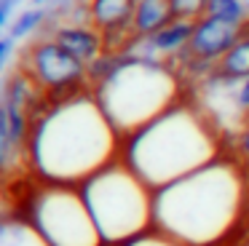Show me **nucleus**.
Returning a JSON list of instances; mask_svg holds the SVG:
<instances>
[{
  "label": "nucleus",
  "mask_w": 249,
  "mask_h": 246,
  "mask_svg": "<svg viewBox=\"0 0 249 246\" xmlns=\"http://www.w3.org/2000/svg\"><path fill=\"white\" fill-rule=\"evenodd\" d=\"M118 131L102 112L97 96L70 91L30 128L27 147L38 171L54 185L86 182L113 163Z\"/></svg>",
  "instance_id": "1"
},
{
  "label": "nucleus",
  "mask_w": 249,
  "mask_h": 246,
  "mask_svg": "<svg viewBox=\"0 0 249 246\" xmlns=\"http://www.w3.org/2000/svg\"><path fill=\"white\" fill-rule=\"evenodd\" d=\"M217 160V139L204 112L174 105L126 137V166L145 185L166 187Z\"/></svg>",
  "instance_id": "2"
},
{
  "label": "nucleus",
  "mask_w": 249,
  "mask_h": 246,
  "mask_svg": "<svg viewBox=\"0 0 249 246\" xmlns=\"http://www.w3.org/2000/svg\"><path fill=\"white\" fill-rule=\"evenodd\" d=\"M241 179L220 160L161 187L153 195V219L169 235L188 244L220 238L236 217Z\"/></svg>",
  "instance_id": "3"
},
{
  "label": "nucleus",
  "mask_w": 249,
  "mask_h": 246,
  "mask_svg": "<svg viewBox=\"0 0 249 246\" xmlns=\"http://www.w3.org/2000/svg\"><path fill=\"white\" fill-rule=\"evenodd\" d=\"M177 78L166 64L126 53H118L107 78L94 86V96L121 139L177 105Z\"/></svg>",
  "instance_id": "4"
},
{
  "label": "nucleus",
  "mask_w": 249,
  "mask_h": 246,
  "mask_svg": "<svg viewBox=\"0 0 249 246\" xmlns=\"http://www.w3.org/2000/svg\"><path fill=\"white\" fill-rule=\"evenodd\" d=\"M83 201L102 241L134 238L153 214L147 187L129 166L110 163L83 182Z\"/></svg>",
  "instance_id": "5"
},
{
  "label": "nucleus",
  "mask_w": 249,
  "mask_h": 246,
  "mask_svg": "<svg viewBox=\"0 0 249 246\" xmlns=\"http://www.w3.org/2000/svg\"><path fill=\"white\" fill-rule=\"evenodd\" d=\"M33 219L49 246H97L102 241L83 195L62 185L49 187L35 198Z\"/></svg>",
  "instance_id": "6"
},
{
  "label": "nucleus",
  "mask_w": 249,
  "mask_h": 246,
  "mask_svg": "<svg viewBox=\"0 0 249 246\" xmlns=\"http://www.w3.org/2000/svg\"><path fill=\"white\" fill-rule=\"evenodd\" d=\"M30 62V78L38 86L54 91V94H70L83 86V80H89V67L75 59L70 51L59 46L56 40H46L30 48L27 53Z\"/></svg>",
  "instance_id": "7"
},
{
  "label": "nucleus",
  "mask_w": 249,
  "mask_h": 246,
  "mask_svg": "<svg viewBox=\"0 0 249 246\" xmlns=\"http://www.w3.org/2000/svg\"><path fill=\"white\" fill-rule=\"evenodd\" d=\"M244 32H247V24H231L217 16H201L193 24L188 53L209 64H217L244 37Z\"/></svg>",
  "instance_id": "8"
},
{
  "label": "nucleus",
  "mask_w": 249,
  "mask_h": 246,
  "mask_svg": "<svg viewBox=\"0 0 249 246\" xmlns=\"http://www.w3.org/2000/svg\"><path fill=\"white\" fill-rule=\"evenodd\" d=\"M134 8L137 0H89V19L107 40L110 35H118V32H131Z\"/></svg>",
  "instance_id": "9"
},
{
  "label": "nucleus",
  "mask_w": 249,
  "mask_h": 246,
  "mask_svg": "<svg viewBox=\"0 0 249 246\" xmlns=\"http://www.w3.org/2000/svg\"><path fill=\"white\" fill-rule=\"evenodd\" d=\"M54 40L65 51H70L75 59H81L86 67L94 59L102 56V51H107L105 48V35L99 30H91V27H62V30H56Z\"/></svg>",
  "instance_id": "10"
},
{
  "label": "nucleus",
  "mask_w": 249,
  "mask_h": 246,
  "mask_svg": "<svg viewBox=\"0 0 249 246\" xmlns=\"http://www.w3.org/2000/svg\"><path fill=\"white\" fill-rule=\"evenodd\" d=\"M172 19L174 16L172 8H169V0H137L131 32H134V37H150L161 27H166Z\"/></svg>",
  "instance_id": "11"
},
{
  "label": "nucleus",
  "mask_w": 249,
  "mask_h": 246,
  "mask_svg": "<svg viewBox=\"0 0 249 246\" xmlns=\"http://www.w3.org/2000/svg\"><path fill=\"white\" fill-rule=\"evenodd\" d=\"M193 24L196 21H188V19H172L166 27L156 32V35L145 37L150 51L156 53H177V51H185L190 43V35H193Z\"/></svg>",
  "instance_id": "12"
},
{
  "label": "nucleus",
  "mask_w": 249,
  "mask_h": 246,
  "mask_svg": "<svg viewBox=\"0 0 249 246\" xmlns=\"http://www.w3.org/2000/svg\"><path fill=\"white\" fill-rule=\"evenodd\" d=\"M214 75L220 80H244L249 75V32L214 64Z\"/></svg>",
  "instance_id": "13"
},
{
  "label": "nucleus",
  "mask_w": 249,
  "mask_h": 246,
  "mask_svg": "<svg viewBox=\"0 0 249 246\" xmlns=\"http://www.w3.org/2000/svg\"><path fill=\"white\" fill-rule=\"evenodd\" d=\"M206 16H217L231 24H247V3L244 0H209Z\"/></svg>",
  "instance_id": "14"
},
{
  "label": "nucleus",
  "mask_w": 249,
  "mask_h": 246,
  "mask_svg": "<svg viewBox=\"0 0 249 246\" xmlns=\"http://www.w3.org/2000/svg\"><path fill=\"white\" fill-rule=\"evenodd\" d=\"M19 150L11 139V128H8V110L6 105H0V171H8L17 160Z\"/></svg>",
  "instance_id": "15"
},
{
  "label": "nucleus",
  "mask_w": 249,
  "mask_h": 246,
  "mask_svg": "<svg viewBox=\"0 0 249 246\" xmlns=\"http://www.w3.org/2000/svg\"><path fill=\"white\" fill-rule=\"evenodd\" d=\"M206 3L209 0H169V8H172L174 19L196 21L201 16H206Z\"/></svg>",
  "instance_id": "16"
},
{
  "label": "nucleus",
  "mask_w": 249,
  "mask_h": 246,
  "mask_svg": "<svg viewBox=\"0 0 249 246\" xmlns=\"http://www.w3.org/2000/svg\"><path fill=\"white\" fill-rule=\"evenodd\" d=\"M43 21V11L40 8H27L22 16H19L17 21H14V27H11V37L17 40V37H24L27 32H33L35 27Z\"/></svg>",
  "instance_id": "17"
},
{
  "label": "nucleus",
  "mask_w": 249,
  "mask_h": 246,
  "mask_svg": "<svg viewBox=\"0 0 249 246\" xmlns=\"http://www.w3.org/2000/svg\"><path fill=\"white\" fill-rule=\"evenodd\" d=\"M14 48V37H0V64L6 62V56L11 53Z\"/></svg>",
  "instance_id": "18"
},
{
  "label": "nucleus",
  "mask_w": 249,
  "mask_h": 246,
  "mask_svg": "<svg viewBox=\"0 0 249 246\" xmlns=\"http://www.w3.org/2000/svg\"><path fill=\"white\" fill-rule=\"evenodd\" d=\"M238 153H241L244 158H249V123H247V128H244L241 139H238Z\"/></svg>",
  "instance_id": "19"
},
{
  "label": "nucleus",
  "mask_w": 249,
  "mask_h": 246,
  "mask_svg": "<svg viewBox=\"0 0 249 246\" xmlns=\"http://www.w3.org/2000/svg\"><path fill=\"white\" fill-rule=\"evenodd\" d=\"M33 3H38V5H40V3H46V0H33Z\"/></svg>",
  "instance_id": "20"
}]
</instances>
